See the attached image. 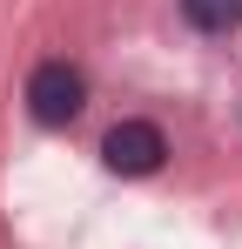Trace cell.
<instances>
[{"mask_svg": "<svg viewBox=\"0 0 242 249\" xmlns=\"http://www.w3.org/2000/svg\"><path fill=\"white\" fill-rule=\"evenodd\" d=\"M81 108H87V74L74 61H40L27 74V115L40 128H68Z\"/></svg>", "mask_w": 242, "mask_h": 249, "instance_id": "6da1fadb", "label": "cell"}, {"mask_svg": "<svg viewBox=\"0 0 242 249\" xmlns=\"http://www.w3.org/2000/svg\"><path fill=\"white\" fill-rule=\"evenodd\" d=\"M161 155H168V135L155 122H115L108 142H101V162L115 168V175H155Z\"/></svg>", "mask_w": 242, "mask_h": 249, "instance_id": "7a4b0ae2", "label": "cell"}, {"mask_svg": "<svg viewBox=\"0 0 242 249\" xmlns=\"http://www.w3.org/2000/svg\"><path fill=\"white\" fill-rule=\"evenodd\" d=\"M182 20L195 34H229L242 20V0H182Z\"/></svg>", "mask_w": 242, "mask_h": 249, "instance_id": "3957f363", "label": "cell"}]
</instances>
